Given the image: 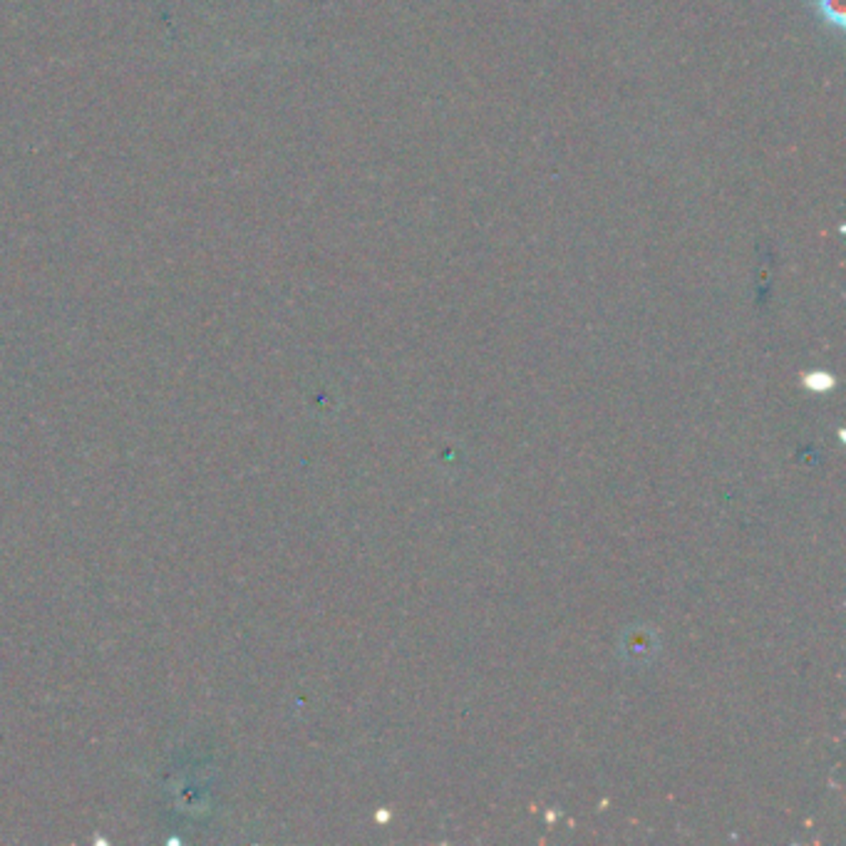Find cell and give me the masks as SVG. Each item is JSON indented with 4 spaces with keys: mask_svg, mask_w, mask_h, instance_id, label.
Returning a JSON list of instances; mask_svg holds the SVG:
<instances>
[{
    "mask_svg": "<svg viewBox=\"0 0 846 846\" xmlns=\"http://www.w3.org/2000/svg\"><path fill=\"white\" fill-rule=\"evenodd\" d=\"M817 10H819L821 20H824L827 26H834L837 30L844 27V23H841V5H839V0H817Z\"/></svg>",
    "mask_w": 846,
    "mask_h": 846,
    "instance_id": "6da1fadb",
    "label": "cell"
}]
</instances>
